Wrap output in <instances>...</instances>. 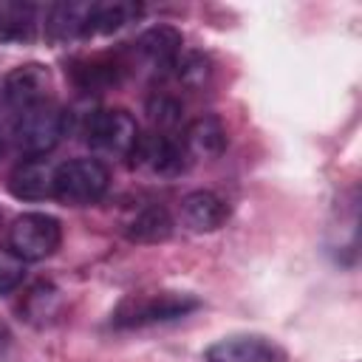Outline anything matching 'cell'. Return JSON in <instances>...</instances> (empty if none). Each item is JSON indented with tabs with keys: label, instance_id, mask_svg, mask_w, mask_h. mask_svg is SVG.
<instances>
[{
	"label": "cell",
	"instance_id": "ba28073f",
	"mask_svg": "<svg viewBox=\"0 0 362 362\" xmlns=\"http://www.w3.org/2000/svg\"><path fill=\"white\" fill-rule=\"evenodd\" d=\"M48 90H51V74L48 68L28 62V65H17L6 79H3V99L8 107H14L17 113L48 102Z\"/></svg>",
	"mask_w": 362,
	"mask_h": 362
},
{
	"label": "cell",
	"instance_id": "7402d4cb",
	"mask_svg": "<svg viewBox=\"0 0 362 362\" xmlns=\"http://www.w3.org/2000/svg\"><path fill=\"white\" fill-rule=\"evenodd\" d=\"M0 221H3V212H0Z\"/></svg>",
	"mask_w": 362,
	"mask_h": 362
},
{
	"label": "cell",
	"instance_id": "7c38bea8",
	"mask_svg": "<svg viewBox=\"0 0 362 362\" xmlns=\"http://www.w3.org/2000/svg\"><path fill=\"white\" fill-rule=\"evenodd\" d=\"M226 127L218 116H198L184 127L181 144L187 150V156L195 158H218L226 150Z\"/></svg>",
	"mask_w": 362,
	"mask_h": 362
},
{
	"label": "cell",
	"instance_id": "3957f363",
	"mask_svg": "<svg viewBox=\"0 0 362 362\" xmlns=\"http://www.w3.org/2000/svg\"><path fill=\"white\" fill-rule=\"evenodd\" d=\"M68 133V113L57 102H42L23 110L14 122V141L28 158H42Z\"/></svg>",
	"mask_w": 362,
	"mask_h": 362
},
{
	"label": "cell",
	"instance_id": "8fae6325",
	"mask_svg": "<svg viewBox=\"0 0 362 362\" xmlns=\"http://www.w3.org/2000/svg\"><path fill=\"white\" fill-rule=\"evenodd\" d=\"M206 362H283V354L263 337H229L206 351Z\"/></svg>",
	"mask_w": 362,
	"mask_h": 362
},
{
	"label": "cell",
	"instance_id": "5b68a950",
	"mask_svg": "<svg viewBox=\"0 0 362 362\" xmlns=\"http://www.w3.org/2000/svg\"><path fill=\"white\" fill-rule=\"evenodd\" d=\"M130 164L136 170H144L150 175H158V178H175L187 170V150L181 144V136L175 133H161V130H150V133H141L133 153L127 156Z\"/></svg>",
	"mask_w": 362,
	"mask_h": 362
},
{
	"label": "cell",
	"instance_id": "e0dca14e",
	"mask_svg": "<svg viewBox=\"0 0 362 362\" xmlns=\"http://www.w3.org/2000/svg\"><path fill=\"white\" fill-rule=\"evenodd\" d=\"M181 113H184V105L173 96V93H158L150 96L147 102V116H150V124L153 130H161V133H173L178 124H181Z\"/></svg>",
	"mask_w": 362,
	"mask_h": 362
},
{
	"label": "cell",
	"instance_id": "2e32d148",
	"mask_svg": "<svg viewBox=\"0 0 362 362\" xmlns=\"http://www.w3.org/2000/svg\"><path fill=\"white\" fill-rule=\"evenodd\" d=\"M59 308H62L59 291L54 288V283H45V280H40L37 286H31V288L25 291L23 305H20L23 317H25L28 322H34V325H48V322H54L57 314H59Z\"/></svg>",
	"mask_w": 362,
	"mask_h": 362
},
{
	"label": "cell",
	"instance_id": "6da1fadb",
	"mask_svg": "<svg viewBox=\"0 0 362 362\" xmlns=\"http://www.w3.org/2000/svg\"><path fill=\"white\" fill-rule=\"evenodd\" d=\"M198 305H201L198 297L184 294V291H139V294H127L119 303V308L113 311V325L141 328V325L170 322V320L187 317Z\"/></svg>",
	"mask_w": 362,
	"mask_h": 362
},
{
	"label": "cell",
	"instance_id": "7a4b0ae2",
	"mask_svg": "<svg viewBox=\"0 0 362 362\" xmlns=\"http://www.w3.org/2000/svg\"><path fill=\"white\" fill-rule=\"evenodd\" d=\"M110 173L99 158H71L54 170L51 198L65 206H90L107 192Z\"/></svg>",
	"mask_w": 362,
	"mask_h": 362
},
{
	"label": "cell",
	"instance_id": "30bf717a",
	"mask_svg": "<svg viewBox=\"0 0 362 362\" xmlns=\"http://www.w3.org/2000/svg\"><path fill=\"white\" fill-rule=\"evenodd\" d=\"M229 206L209 189H195L181 201V223L192 232H215L226 223Z\"/></svg>",
	"mask_w": 362,
	"mask_h": 362
},
{
	"label": "cell",
	"instance_id": "ffe728a7",
	"mask_svg": "<svg viewBox=\"0 0 362 362\" xmlns=\"http://www.w3.org/2000/svg\"><path fill=\"white\" fill-rule=\"evenodd\" d=\"M0 153H3V133H0Z\"/></svg>",
	"mask_w": 362,
	"mask_h": 362
},
{
	"label": "cell",
	"instance_id": "52a82bcc",
	"mask_svg": "<svg viewBox=\"0 0 362 362\" xmlns=\"http://www.w3.org/2000/svg\"><path fill=\"white\" fill-rule=\"evenodd\" d=\"M184 37L173 25H153L133 42V57L156 74H173L184 54Z\"/></svg>",
	"mask_w": 362,
	"mask_h": 362
},
{
	"label": "cell",
	"instance_id": "9c48e42d",
	"mask_svg": "<svg viewBox=\"0 0 362 362\" xmlns=\"http://www.w3.org/2000/svg\"><path fill=\"white\" fill-rule=\"evenodd\" d=\"M124 71H127V62L122 57H113V54L79 57L68 68L74 85L79 90H85V93H99V90H107V88L119 85Z\"/></svg>",
	"mask_w": 362,
	"mask_h": 362
},
{
	"label": "cell",
	"instance_id": "4fadbf2b",
	"mask_svg": "<svg viewBox=\"0 0 362 362\" xmlns=\"http://www.w3.org/2000/svg\"><path fill=\"white\" fill-rule=\"evenodd\" d=\"M54 170L45 158H23L11 178H8V189L14 198H23V201H42L51 195V187H54Z\"/></svg>",
	"mask_w": 362,
	"mask_h": 362
},
{
	"label": "cell",
	"instance_id": "5bb4252c",
	"mask_svg": "<svg viewBox=\"0 0 362 362\" xmlns=\"http://www.w3.org/2000/svg\"><path fill=\"white\" fill-rule=\"evenodd\" d=\"M170 232H173V218L161 204H147L136 209L124 223V235L136 243H161L170 238Z\"/></svg>",
	"mask_w": 362,
	"mask_h": 362
},
{
	"label": "cell",
	"instance_id": "9a60e30c",
	"mask_svg": "<svg viewBox=\"0 0 362 362\" xmlns=\"http://www.w3.org/2000/svg\"><path fill=\"white\" fill-rule=\"evenodd\" d=\"M37 34V6L0 0V42H31Z\"/></svg>",
	"mask_w": 362,
	"mask_h": 362
},
{
	"label": "cell",
	"instance_id": "277c9868",
	"mask_svg": "<svg viewBox=\"0 0 362 362\" xmlns=\"http://www.w3.org/2000/svg\"><path fill=\"white\" fill-rule=\"evenodd\" d=\"M141 130L136 124V119L122 110V107H105V110H93L85 119V141L105 156L113 158H127L139 141Z\"/></svg>",
	"mask_w": 362,
	"mask_h": 362
},
{
	"label": "cell",
	"instance_id": "8992f818",
	"mask_svg": "<svg viewBox=\"0 0 362 362\" xmlns=\"http://www.w3.org/2000/svg\"><path fill=\"white\" fill-rule=\"evenodd\" d=\"M59 240H62V226L57 218L45 212H25L14 218L8 229V249L20 255L25 263L51 257L59 249Z\"/></svg>",
	"mask_w": 362,
	"mask_h": 362
},
{
	"label": "cell",
	"instance_id": "44dd1931",
	"mask_svg": "<svg viewBox=\"0 0 362 362\" xmlns=\"http://www.w3.org/2000/svg\"><path fill=\"white\" fill-rule=\"evenodd\" d=\"M0 99H3V85H0ZM3 102H6V99H3Z\"/></svg>",
	"mask_w": 362,
	"mask_h": 362
},
{
	"label": "cell",
	"instance_id": "ac0fdd59",
	"mask_svg": "<svg viewBox=\"0 0 362 362\" xmlns=\"http://www.w3.org/2000/svg\"><path fill=\"white\" fill-rule=\"evenodd\" d=\"M25 277V260L8 246H0V294L14 291Z\"/></svg>",
	"mask_w": 362,
	"mask_h": 362
},
{
	"label": "cell",
	"instance_id": "d6986e66",
	"mask_svg": "<svg viewBox=\"0 0 362 362\" xmlns=\"http://www.w3.org/2000/svg\"><path fill=\"white\" fill-rule=\"evenodd\" d=\"M8 351H11V331H8V325L0 320V362L8 359Z\"/></svg>",
	"mask_w": 362,
	"mask_h": 362
}]
</instances>
